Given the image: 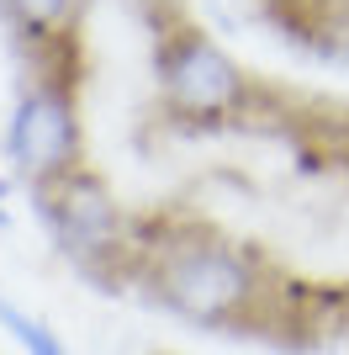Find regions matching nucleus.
<instances>
[{"mask_svg":"<svg viewBox=\"0 0 349 355\" xmlns=\"http://www.w3.org/2000/svg\"><path fill=\"white\" fill-rule=\"evenodd\" d=\"M132 282L180 324L276 334L280 297L265 254L212 223H164L138 234Z\"/></svg>","mask_w":349,"mask_h":355,"instance_id":"nucleus-1","label":"nucleus"},{"mask_svg":"<svg viewBox=\"0 0 349 355\" xmlns=\"http://www.w3.org/2000/svg\"><path fill=\"white\" fill-rule=\"evenodd\" d=\"M0 154L11 159V175L32 191L85 170V128H80L74 85L21 74V90L0 133Z\"/></svg>","mask_w":349,"mask_h":355,"instance_id":"nucleus-4","label":"nucleus"},{"mask_svg":"<svg viewBox=\"0 0 349 355\" xmlns=\"http://www.w3.org/2000/svg\"><path fill=\"white\" fill-rule=\"evenodd\" d=\"M154 80H159V106L180 128H228L254 106L249 69L196 21L164 27L154 48Z\"/></svg>","mask_w":349,"mask_h":355,"instance_id":"nucleus-3","label":"nucleus"},{"mask_svg":"<svg viewBox=\"0 0 349 355\" xmlns=\"http://www.w3.org/2000/svg\"><path fill=\"white\" fill-rule=\"evenodd\" d=\"M0 329H6V334H11L27 355H74L69 345L53 334V324H43V318L27 313V308H16L11 297H0Z\"/></svg>","mask_w":349,"mask_h":355,"instance_id":"nucleus-6","label":"nucleus"},{"mask_svg":"<svg viewBox=\"0 0 349 355\" xmlns=\"http://www.w3.org/2000/svg\"><path fill=\"white\" fill-rule=\"evenodd\" d=\"M291 16H307V11H328V6H349V0H280Z\"/></svg>","mask_w":349,"mask_h":355,"instance_id":"nucleus-7","label":"nucleus"},{"mask_svg":"<svg viewBox=\"0 0 349 355\" xmlns=\"http://www.w3.org/2000/svg\"><path fill=\"white\" fill-rule=\"evenodd\" d=\"M32 202H37V218L53 239V250L80 276L106 286H116L122 276H138V228L127 223L122 202L101 175L74 170L53 186H37Z\"/></svg>","mask_w":349,"mask_h":355,"instance_id":"nucleus-2","label":"nucleus"},{"mask_svg":"<svg viewBox=\"0 0 349 355\" xmlns=\"http://www.w3.org/2000/svg\"><path fill=\"white\" fill-rule=\"evenodd\" d=\"M6 196H11V180L0 175V234H6V228H11V212H6Z\"/></svg>","mask_w":349,"mask_h":355,"instance_id":"nucleus-8","label":"nucleus"},{"mask_svg":"<svg viewBox=\"0 0 349 355\" xmlns=\"http://www.w3.org/2000/svg\"><path fill=\"white\" fill-rule=\"evenodd\" d=\"M74 16H80V0H0V21L27 43V53L74 37Z\"/></svg>","mask_w":349,"mask_h":355,"instance_id":"nucleus-5","label":"nucleus"}]
</instances>
